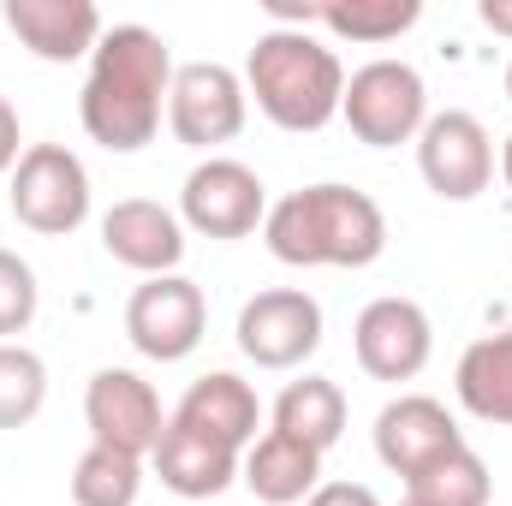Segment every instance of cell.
<instances>
[{"instance_id":"cell-30","label":"cell","mask_w":512,"mask_h":506,"mask_svg":"<svg viewBox=\"0 0 512 506\" xmlns=\"http://www.w3.org/2000/svg\"><path fill=\"white\" fill-rule=\"evenodd\" d=\"M507 102H512V66H507Z\"/></svg>"},{"instance_id":"cell-7","label":"cell","mask_w":512,"mask_h":506,"mask_svg":"<svg viewBox=\"0 0 512 506\" xmlns=\"http://www.w3.org/2000/svg\"><path fill=\"white\" fill-rule=\"evenodd\" d=\"M179 221L203 239H251L268 221V191L245 161L233 155H209L185 173L179 191Z\"/></svg>"},{"instance_id":"cell-14","label":"cell","mask_w":512,"mask_h":506,"mask_svg":"<svg viewBox=\"0 0 512 506\" xmlns=\"http://www.w3.org/2000/svg\"><path fill=\"white\" fill-rule=\"evenodd\" d=\"M102 251L143 280L173 274L185 262V221L149 197H126L102 215Z\"/></svg>"},{"instance_id":"cell-1","label":"cell","mask_w":512,"mask_h":506,"mask_svg":"<svg viewBox=\"0 0 512 506\" xmlns=\"http://www.w3.org/2000/svg\"><path fill=\"white\" fill-rule=\"evenodd\" d=\"M173 54L149 24H114L102 30L96 54H90V78L78 96V120L84 131L114 149V155H137L143 143H155L161 131V108L173 90Z\"/></svg>"},{"instance_id":"cell-9","label":"cell","mask_w":512,"mask_h":506,"mask_svg":"<svg viewBox=\"0 0 512 506\" xmlns=\"http://www.w3.org/2000/svg\"><path fill=\"white\" fill-rule=\"evenodd\" d=\"M417 173L441 203H471L489 191L495 179V143L489 126L465 108L429 114V126L417 131Z\"/></svg>"},{"instance_id":"cell-29","label":"cell","mask_w":512,"mask_h":506,"mask_svg":"<svg viewBox=\"0 0 512 506\" xmlns=\"http://www.w3.org/2000/svg\"><path fill=\"white\" fill-rule=\"evenodd\" d=\"M501 173H507V185H512V137L501 143Z\"/></svg>"},{"instance_id":"cell-4","label":"cell","mask_w":512,"mask_h":506,"mask_svg":"<svg viewBox=\"0 0 512 506\" xmlns=\"http://www.w3.org/2000/svg\"><path fill=\"white\" fill-rule=\"evenodd\" d=\"M340 120L352 126L358 143H370V149L417 143V131L429 126V84L405 60H370V66H358L346 78Z\"/></svg>"},{"instance_id":"cell-12","label":"cell","mask_w":512,"mask_h":506,"mask_svg":"<svg viewBox=\"0 0 512 506\" xmlns=\"http://www.w3.org/2000/svg\"><path fill=\"white\" fill-rule=\"evenodd\" d=\"M352 352H358L364 376L411 381V376H423V364L435 352V328H429L423 304H411V298H376L352 322Z\"/></svg>"},{"instance_id":"cell-16","label":"cell","mask_w":512,"mask_h":506,"mask_svg":"<svg viewBox=\"0 0 512 506\" xmlns=\"http://www.w3.org/2000/svg\"><path fill=\"white\" fill-rule=\"evenodd\" d=\"M173 423L227 447V453H245L256 441V423H262V399H256L251 381H239L233 370H209L203 381L185 387V399L173 405Z\"/></svg>"},{"instance_id":"cell-6","label":"cell","mask_w":512,"mask_h":506,"mask_svg":"<svg viewBox=\"0 0 512 506\" xmlns=\"http://www.w3.org/2000/svg\"><path fill=\"white\" fill-rule=\"evenodd\" d=\"M251 120V96H245V78L221 60H191L173 72V90H167V126L185 149H221L233 143Z\"/></svg>"},{"instance_id":"cell-8","label":"cell","mask_w":512,"mask_h":506,"mask_svg":"<svg viewBox=\"0 0 512 506\" xmlns=\"http://www.w3.org/2000/svg\"><path fill=\"white\" fill-rule=\"evenodd\" d=\"M203 328H209V304H203V286L185 280V274H155L131 292L126 304V340L149 358V364H179L203 346Z\"/></svg>"},{"instance_id":"cell-19","label":"cell","mask_w":512,"mask_h":506,"mask_svg":"<svg viewBox=\"0 0 512 506\" xmlns=\"http://www.w3.org/2000/svg\"><path fill=\"white\" fill-rule=\"evenodd\" d=\"M453 387H459V405L471 417L512 429V328L471 340L459 370H453Z\"/></svg>"},{"instance_id":"cell-21","label":"cell","mask_w":512,"mask_h":506,"mask_svg":"<svg viewBox=\"0 0 512 506\" xmlns=\"http://www.w3.org/2000/svg\"><path fill=\"white\" fill-rule=\"evenodd\" d=\"M423 18V0H328L316 6V24L340 42H370L382 48L393 36H405Z\"/></svg>"},{"instance_id":"cell-27","label":"cell","mask_w":512,"mask_h":506,"mask_svg":"<svg viewBox=\"0 0 512 506\" xmlns=\"http://www.w3.org/2000/svg\"><path fill=\"white\" fill-rule=\"evenodd\" d=\"M18 143H24V137H18V114H12V102L0 96V173H12V167H18V155H24Z\"/></svg>"},{"instance_id":"cell-24","label":"cell","mask_w":512,"mask_h":506,"mask_svg":"<svg viewBox=\"0 0 512 506\" xmlns=\"http://www.w3.org/2000/svg\"><path fill=\"white\" fill-rule=\"evenodd\" d=\"M48 399V364L30 346H0V429H24Z\"/></svg>"},{"instance_id":"cell-15","label":"cell","mask_w":512,"mask_h":506,"mask_svg":"<svg viewBox=\"0 0 512 506\" xmlns=\"http://www.w3.org/2000/svg\"><path fill=\"white\" fill-rule=\"evenodd\" d=\"M0 18L48 66H72V60L96 54V42H102V12L90 0H6Z\"/></svg>"},{"instance_id":"cell-2","label":"cell","mask_w":512,"mask_h":506,"mask_svg":"<svg viewBox=\"0 0 512 506\" xmlns=\"http://www.w3.org/2000/svg\"><path fill=\"white\" fill-rule=\"evenodd\" d=\"M262 239L286 268H370L387 251V215L370 191L304 185L268 209Z\"/></svg>"},{"instance_id":"cell-3","label":"cell","mask_w":512,"mask_h":506,"mask_svg":"<svg viewBox=\"0 0 512 506\" xmlns=\"http://www.w3.org/2000/svg\"><path fill=\"white\" fill-rule=\"evenodd\" d=\"M245 96L280 131H322L346 102V66L310 30H262L245 60Z\"/></svg>"},{"instance_id":"cell-11","label":"cell","mask_w":512,"mask_h":506,"mask_svg":"<svg viewBox=\"0 0 512 506\" xmlns=\"http://www.w3.org/2000/svg\"><path fill=\"white\" fill-rule=\"evenodd\" d=\"M84 423H90V441L96 447H114L131 459H149L161 447V429H167V411H161V393L137 370H96L84 387Z\"/></svg>"},{"instance_id":"cell-18","label":"cell","mask_w":512,"mask_h":506,"mask_svg":"<svg viewBox=\"0 0 512 506\" xmlns=\"http://www.w3.org/2000/svg\"><path fill=\"white\" fill-rule=\"evenodd\" d=\"M239 483H245L262 506H304L316 489H322V453H310L304 441L268 429L262 441L245 447Z\"/></svg>"},{"instance_id":"cell-22","label":"cell","mask_w":512,"mask_h":506,"mask_svg":"<svg viewBox=\"0 0 512 506\" xmlns=\"http://www.w3.org/2000/svg\"><path fill=\"white\" fill-rule=\"evenodd\" d=\"M405 495L423 501V506H489L495 477H489V465H483L471 447H459V453L435 459L429 471H417V477L405 483Z\"/></svg>"},{"instance_id":"cell-23","label":"cell","mask_w":512,"mask_h":506,"mask_svg":"<svg viewBox=\"0 0 512 506\" xmlns=\"http://www.w3.org/2000/svg\"><path fill=\"white\" fill-rule=\"evenodd\" d=\"M137 495H143V459L90 441L84 459L72 465V501L78 506H137Z\"/></svg>"},{"instance_id":"cell-10","label":"cell","mask_w":512,"mask_h":506,"mask_svg":"<svg viewBox=\"0 0 512 506\" xmlns=\"http://www.w3.org/2000/svg\"><path fill=\"white\" fill-rule=\"evenodd\" d=\"M239 352L256 370H298L322 346V304L298 286H268L239 310Z\"/></svg>"},{"instance_id":"cell-31","label":"cell","mask_w":512,"mask_h":506,"mask_svg":"<svg viewBox=\"0 0 512 506\" xmlns=\"http://www.w3.org/2000/svg\"><path fill=\"white\" fill-rule=\"evenodd\" d=\"M399 506H423V501H411V495H405V501H399Z\"/></svg>"},{"instance_id":"cell-17","label":"cell","mask_w":512,"mask_h":506,"mask_svg":"<svg viewBox=\"0 0 512 506\" xmlns=\"http://www.w3.org/2000/svg\"><path fill=\"white\" fill-rule=\"evenodd\" d=\"M149 459H155L161 489H173L179 501H215V495H227V489L239 483V465H245L239 453H227V447H215V441L179 429L173 417H167L161 447H155Z\"/></svg>"},{"instance_id":"cell-25","label":"cell","mask_w":512,"mask_h":506,"mask_svg":"<svg viewBox=\"0 0 512 506\" xmlns=\"http://www.w3.org/2000/svg\"><path fill=\"white\" fill-rule=\"evenodd\" d=\"M36 304H42L36 268L18 251H0V346H12V334H24L36 322Z\"/></svg>"},{"instance_id":"cell-28","label":"cell","mask_w":512,"mask_h":506,"mask_svg":"<svg viewBox=\"0 0 512 506\" xmlns=\"http://www.w3.org/2000/svg\"><path fill=\"white\" fill-rule=\"evenodd\" d=\"M477 18H483L495 36H512V0H483V6H477Z\"/></svg>"},{"instance_id":"cell-13","label":"cell","mask_w":512,"mask_h":506,"mask_svg":"<svg viewBox=\"0 0 512 506\" xmlns=\"http://www.w3.org/2000/svg\"><path fill=\"white\" fill-rule=\"evenodd\" d=\"M459 447H465V435H459L453 411L441 399H429V393H399L376 411V459L405 483L417 471H429L435 459L459 453Z\"/></svg>"},{"instance_id":"cell-5","label":"cell","mask_w":512,"mask_h":506,"mask_svg":"<svg viewBox=\"0 0 512 506\" xmlns=\"http://www.w3.org/2000/svg\"><path fill=\"white\" fill-rule=\"evenodd\" d=\"M12 215L42 239H66L90 221V173L66 143H30L12 167Z\"/></svg>"},{"instance_id":"cell-20","label":"cell","mask_w":512,"mask_h":506,"mask_svg":"<svg viewBox=\"0 0 512 506\" xmlns=\"http://www.w3.org/2000/svg\"><path fill=\"white\" fill-rule=\"evenodd\" d=\"M274 429L304 441L310 453H328L346 435V393H340V381H328V376L286 381L280 399H274Z\"/></svg>"},{"instance_id":"cell-26","label":"cell","mask_w":512,"mask_h":506,"mask_svg":"<svg viewBox=\"0 0 512 506\" xmlns=\"http://www.w3.org/2000/svg\"><path fill=\"white\" fill-rule=\"evenodd\" d=\"M304 506H382V501H376V489H364V483H322Z\"/></svg>"}]
</instances>
